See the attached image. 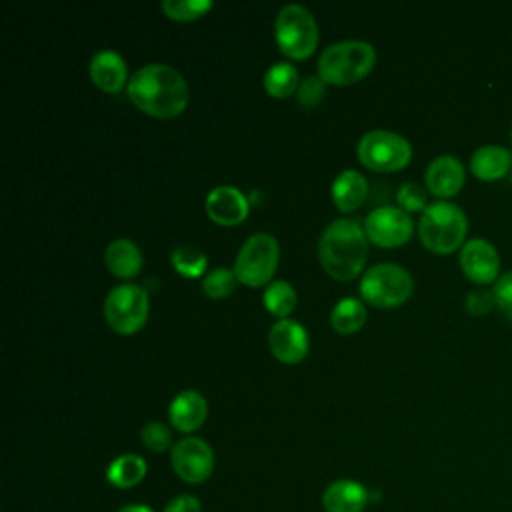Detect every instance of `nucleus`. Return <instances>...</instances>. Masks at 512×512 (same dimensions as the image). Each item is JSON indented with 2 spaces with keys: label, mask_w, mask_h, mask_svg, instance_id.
Returning a JSON list of instances; mask_svg holds the SVG:
<instances>
[{
  "label": "nucleus",
  "mask_w": 512,
  "mask_h": 512,
  "mask_svg": "<svg viewBox=\"0 0 512 512\" xmlns=\"http://www.w3.org/2000/svg\"><path fill=\"white\" fill-rule=\"evenodd\" d=\"M128 96L142 112L156 118H172L188 104V84L176 68L152 62L130 76Z\"/></svg>",
  "instance_id": "nucleus-1"
},
{
  "label": "nucleus",
  "mask_w": 512,
  "mask_h": 512,
  "mask_svg": "<svg viewBox=\"0 0 512 512\" xmlns=\"http://www.w3.org/2000/svg\"><path fill=\"white\" fill-rule=\"evenodd\" d=\"M366 256L368 236L356 218L332 220L318 240V258L336 280H352L364 268Z\"/></svg>",
  "instance_id": "nucleus-2"
},
{
  "label": "nucleus",
  "mask_w": 512,
  "mask_h": 512,
  "mask_svg": "<svg viewBox=\"0 0 512 512\" xmlns=\"http://www.w3.org/2000/svg\"><path fill=\"white\" fill-rule=\"evenodd\" d=\"M376 64L372 44L340 40L326 46L318 58V74L326 84H352L362 80Z\"/></svg>",
  "instance_id": "nucleus-3"
},
{
  "label": "nucleus",
  "mask_w": 512,
  "mask_h": 512,
  "mask_svg": "<svg viewBox=\"0 0 512 512\" xmlns=\"http://www.w3.org/2000/svg\"><path fill=\"white\" fill-rule=\"evenodd\" d=\"M468 232V220L460 206L440 200L430 206L420 216L418 236L422 244L436 254H450L462 246Z\"/></svg>",
  "instance_id": "nucleus-4"
},
{
  "label": "nucleus",
  "mask_w": 512,
  "mask_h": 512,
  "mask_svg": "<svg viewBox=\"0 0 512 512\" xmlns=\"http://www.w3.org/2000/svg\"><path fill=\"white\" fill-rule=\"evenodd\" d=\"M414 282L406 268L380 262L370 266L360 280L362 298L376 308H394L404 304L412 294Z\"/></svg>",
  "instance_id": "nucleus-5"
},
{
  "label": "nucleus",
  "mask_w": 512,
  "mask_h": 512,
  "mask_svg": "<svg viewBox=\"0 0 512 512\" xmlns=\"http://www.w3.org/2000/svg\"><path fill=\"white\" fill-rule=\"evenodd\" d=\"M274 34L280 50L290 58H306L318 44L316 20L302 4H286L280 8Z\"/></svg>",
  "instance_id": "nucleus-6"
},
{
  "label": "nucleus",
  "mask_w": 512,
  "mask_h": 512,
  "mask_svg": "<svg viewBox=\"0 0 512 512\" xmlns=\"http://www.w3.org/2000/svg\"><path fill=\"white\" fill-rule=\"evenodd\" d=\"M280 248L272 234L256 232L252 234L234 260V274L246 286L268 284L278 266Z\"/></svg>",
  "instance_id": "nucleus-7"
},
{
  "label": "nucleus",
  "mask_w": 512,
  "mask_h": 512,
  "mask_svg": "<svg viewBox=\"0 0 512 512\" xmlns=\"http://www.w3.org/2000/svg\"><path fill=\"white\" fill-rule=\"evenodd\" d=\"M104 316L112 330L120 334L138 332L148 318V294L138 284H118L104 300Z\"/></svg>",
  "instance_id": "nucleus-8"
},
{
  "label": "nucleus",
  "mask_w": 512,
  "mask_h": 512,
  "mask_svg": "<svg viewBox=\"0 0 512 512\" xmlns=\"http://www.w3.org/2000/svg\"><path fill=\"white\" fill-rule=\"evenodd\" d=\"M358 158L364 166L378 172L404 168L412 158L410 142L390 130H370L358 142Z\"/></svg>",
  "instance_id": "nucleus-9"
},
{
  "label": "nucleus",
  "mask_w": 512,
  "mask_h": 512,
  "mask_svg": "<svg viewBox=\"0 0 512 512\" xmlns=\"http://www.w3.org/2000/svg\"><path fill=\"white\" fill-rule=\"evenodd\" d=\"M174 472L188 484L204 482L214 468V452L208 442L196 436L178 440L170 450Z\"/></svg>",
  "instance_id": "nucleus-10"
},
{
  "label": "nucleus",
  "mask_w": 512,
  "mask_h": 512,
  "mask_svg": "<svg viewBox=\"0 0 512 512\" xmlns=\"http://www.w3.org/2000/svg\"><path fill=\"white\" fill-rule=\"evenodd\" d=\"M364 230L368 240H372L374 244L394 248L410 240L414 232V222L402 208L380 206L366 216Z\"/></svg>",
  "instance_id": "nucleus-11"
},
{
  "label": "nucleus",
  "mask_w": 512,
  "mask_h": 512,
  "mask_svg": "<svg viewBox=\"0 0 512 512\" xmlns=\"http://www.w3.org/2000/svg\"><path fill=\"white\" fill-rule=\"evenodd\" d=\"M460 268L468 280L476 284H490L498 280L500 258L488 240L472 238L464 242L460 250Z\"/></svg>",
  "instance_id": "nucleus-12"
},
{
  "label": "nucleus",
  "mask_w": 512,
  "mask_h": 512,
  "mask_svg": "<svg viewBox=\"0 0 512 512\" xmlns=\"http://www.w3.org/2000/svg\"><path fill=\"white\" fill-rule=\"evenodd\" d=\"M268 346L280 362L296 364L308 354V332L296 320L280 318L268 332Z\"/></svg>",
  "instance_id": "nucleus-13"
},
{
  "label": "nucleus",
  "mask_w": 512,
  "mask_h": 512,
  "mask_svg": "<svg viewBox=\"0 0 512 512\" xmlns=\"http://www.w3.org/2000/svg\"><path fill=\"white\" fill-rule=\"evenodd\" d=\"M248 198L234 186L222 184L208 192L206 212L208 216L222 226L240 224L248 216Z\"/></svg>",
  "instance_id": "nucleus-14"
},
{
  "label": "nucleus",
  "mask_w": 512,
  "mask_h": 512,
  "mask_svg": "<svg viewBox=\"0 0 512 512\" xmlns=\"http://www.w3.org/2000/svg\"><path fill=\"white\" fill-rule=\"evenodd\" d=\"M464 166L456 156L442 154L436 156L428 168H426V186L434 196L440 198H450L460 192L464 186Z\"/></svg>",
  "instance_id": "nucleus-15"
},
{
  "label": "nucleus",
  "mask_w": 512,
  "mask_h": 512,
  "mask_svg": "<svg viewBox=\"0 0 512 512\" xmlns=\"http://www.w3.org/2000/svg\"><path fill=\"white\" fill-rule=\"evenodd\" d=\"M208 416V404L204 396L196 390H182L176 394L168 406L170 424L180 432L198 430Z\"/></svg>",
  "instance_id": "nucleus-16"
},
{
  "label": "nucleus",
  "mask_w": 512,
  "mask_h": 512,
  "mask_svg": "<svg viewBox=\"0 0 512 512\" xmlns=\"http://www.w3.org/2000/svg\"><path fill=\"white\" fill-rule=\"evenodd\" d=\"M370 504V488L356 480H336L322 494L326 512H362Z\"/></svg>",
  "instance_id": "nucleus-17"
},
{
  "label": "nucleus",
  "mask_w": 512,
  "mask_h": 512,
  "mask_svg": "<svg viewBox=\"0 0 512 512\" xmlns=\"http://www.w3.org/2000/svg\"><path fill=\"white\" fill-rule=\"evenodd\" d=\"M90 78L106 92H118L126 84L128 68L116 50H100L90 60Z\"/></svg>",
  "instance_id": "nucleus-18"
},
{
  "label": "nucleus",
  "mask_w": 512,
  "mask_h": 512,
  "mask_svg": "<svg viewBox=\"0 0 512 512\" xmlns=\"http://www.w3.org/2000/svg\"><path fill=\"white\" fill-rule=\"evenodd\" d=\"M470 170L478 180L494 182L512 172V152L504 146H480L470 158Z\"/></svg>",
  "instance_id": "nucleus-19"
},
{
  "label": "nucleus",
  "mask_w": 512,
  "mask_h": 512,
  "mask_svg": "<svg viewBox=\"0 0 512 512\" xmlns=\"http://www.w3.org/2000/svg\"><path fill=\"white\" fill-rule=\"evenodd\" d=\"M368 196V180L358 170H342L332 182V200L342 212L356 210Z\"/></svg>",
  "instance_id": "nucleus-20"
},
{
  "label": "nucleus",
  "mask_w": 512,
  "mask_h": 512,
  "mask_svg": "<svg viewBox=\"0 0 512 512\" xmlns=\"http://www.w3.org/2000/svg\"><path fill=\"white\" fill-rule=\"evenodd\" d=\"M104 262L112 274L120 278H132L142 268V252L132 240L118 238L106 246Z\"/></svg>",
  "instance_id": "nucleus-21"
},
{
  "label": "nucleus",
  "mask_w": 512,
  "mask_h": 512,
  "mask_svg": "<svg viewBox=\"0 0 512 512\" xmlns=\"http://www.w3.org/2000/svg\"><path fill=\"white\" fill-rule=\"evenodd\" d=\"M146 476V462L138 454H120L108 464L106 478L116 488H132Z\"/></svg>",
  "instance_id": "nucleus-22"
},
{
  "label": "nucleus",
  "mask_w": 512,
  "mask_h": 512,
  "mask_svg": "<svg viewBox=\"0 0 512 512\" xmlns=\"http://www.w3.org/2000/svg\"><path fill=\"white\" fill-rule=\"evenodd\" d=\"M366 322V306L358 298H342L330 312V324L340 334H352Z\"/></svg>",
  "instance_id": "nucleus-23"
},
{
  "label": "nucleus",
  "mask_w": 512,
  "mask_h": 512,
  "mask_svg": "<svg viewBox=\"0 0 512 512\" xmlns=\"http://www.w3.org/2000/svg\"><path fill=\"white\" fill-rule=\"evenodd\" d=\"M298 86H300L298 70L288 62H276L264 74V88L270 96L286 98L294 90H298Z\"/></svg>",
  "instance_id": "nucleus-24"
},
{
  "label": "nucleus",
  "mask_w": 512,
  "mask_h": 512,
  "mask_svg": "<svg viewBox=\"0 0 512 512\" xmlns=\"http://www.w3.org/2000/svg\"><path fill=\"white\" fill-rule=\"evenodd\" d=\"M264 306L270 314L278 318H286L296 306V292L290 282L274 280L264 290Z\"/></svg>",
  "instance_id": "nucleus-25"
},
{
  "label": "nucleus",
  "mask_w": 512,
  "mask_h": 512,
  "mask_svg": "<svg viewBox=\"0 0 512 512\" xmlns=\"http://www.w3.org/2000/svg\"><path fill=\"white\" fill-rule=\"evenodd\" d=\"M172 266L182 274V276H200L206 268V256L202 250H198L196 246L190 244H182L178 248L172 250Z\"/></svg>",
  "instance_id": "nucleus-26"
},
{
  "label": "nucleus",
  "mask_w": 512,
  "mask_h": 512,
  "mask_svg": "<svg viewBox=\"0 0 512 512\" xmlns=\"http://www.w3.org/2000/svg\"><path fill=\"white\" fill-rule=\"evenodd\" d=\"M236 280H238V278H236L234 270L218 266V268H212V270L204 276V280H202V290H204V294L210 296V298H222V296H228V294L234 290Z\"/></svg>",
  "instance_id": "nucleus-27"
},
{
  "label": "nucleus",
  "mask_w": 512,
  "mask_h": 512,
  "mask_svg": "<svg viewBox=\"0 0 512 512\" xmlns=\"http://www.w3.org/2000/svg\"><path fill=\"white\" fill-rule=\"evenodd\" d=\"M212 8L210 0H164L162 10L172 20H194Z\"/></svg>",
  "instance_id": "nucleus-28"
},
{
  "label": "nucleus",
  "mask_w": 512,
  "mask_h": 512,
  "mask_svg": "<svg viewBox=\"0 0 512 512\" xmlns=\"http://www.w3.org/2000/svg\"><path fill=\"white\" fill-rule=\"evenodd\" d=\"M140 438L142 442L152 450V452H164L168 450L172 444V432L170 428L164 424V422H158V420H152L148 424L142 426L140 430Z\"/></svg>",
  "instance_id": "nucleus-29"
},
{
  "label": "nucleus",
  "mask_w": 512,
  "mask_h": 512,
  "mask_svg": "<svg viewBox=\"0 0 512 512\" xmlns=\"http://www.w3.org/2000/svg\"><path fill=\"white\" fill-rule=\"evenodd\" d=\"M398 204L404 212L426 210V190L416 182H406L398 188Z\"/></svg>",
  "instance_id": "nucleus-30"
},
{
  "label": "nucleus",
  "mask_w": 512,
  "mask_h": 512,
  "mask_svg": "<svg viewBox=\"0 0 512 512\" xmlns=\"http://www.w3.org/2000/svg\"><path fill=\"white\" fill-rule=\"evenodd\" d=\"M492 292L496 298V308L500 310V314L504 318H508L512 322V270L498 276Z\"/></svg>",
  "instance_id": "nucleus-31"
},
{
  "label": "nucleus",
  "mask_w": 512,
  "mask_h": 512,
  "mask_svg": "<svg viewBox=\"0 0 512 512\" xmlns=\"http://www.w3.org/2000/svg\"><path fill=\"white\" fill-rule=\"evenodd\" d=\"M464 306H466V310H468L472 316H484V314H488L490 310L496 308L494 292H492V290H486V288L470 290V292L466 294Z\"/></svg>",
  "instance_id": "nucleus-32"
},
{
  "label": "nucleus",
  "mask_w": 512,
  "mask_h": 512,
  "mask_svg": "<svg viewBox=\"0 0 512 512\" xmlns=\"http://www.w3.org/2000/svg\"><path fill=\"white\" fill-rule=\"evenodd\" d=\"M326 92V82L322 78L316 76H306L304 80H300V86L296 90L298 94V102L304 106H314L322 100Z\"/></svg>",
  "instance_id": "nucleus-33"
},
{
  "label": "nucleus",
  "mask_w": 512,
  "mask_h": 512,
  "mask_svg": "<svg viewBox=\"0 0 512 512\" xmlns=\"http://www.w3.org/2000/svg\"><path fill=\"white\" fill-rule=\"evenodd\" d=\"M200 500L192 494H180L176 498H172L162 512H200Z\"/></svg>",
  "instance_id": "nucleus-34"
},
{
  "label": "nucleus",
  "mask_w": 512,
  "mask_h": 512,
  "mask_svg": "<svg viewBox=\"0 0 512 512\" xmlns=\"http://www.w3.org/2000/svg\"><path fill=\"white\" fill-rule=\"evenodd\" d=\"M118 512H154V510L150 506H146V504H130V506L120 508Z\"/></svg>",
  "instance_id": "nucleus-35"
},
{
  "label": "nucleus",
  "mask_w": 512,
  "mask_h": 512,
  "mask_svg": "<svg viewBox=\"0 0 512 512\" xmlns=\"http://www.w3.org/2000/svg\"><path fill=\"white\" fill-rule=\"evenodd\" d=\"M380 498H382L380 490H378V488H372V490H370V502H378Z\"/></svg>",
  "instance_id": "nucleus-36"
},
{
  "label": "nucleus",
  "mask_w": 512,
  "mask_h": 512,
  "mask_svg": "<svg viewBox=\"0 0 512 512\" xmlns=\"http://www.w3.org/2000/svg\"><path fill=\"white\" fill-rule=\"evenodd\" d=\"M510 182H512V172H510Z\"/></svg>",
  "instance_id": "nucleus-37"
}]
</instances>
